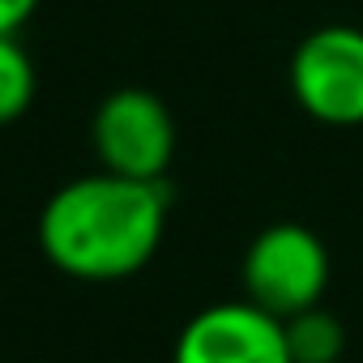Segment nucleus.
I'll return each instance as SVG.
<instances>
[{
	"label": "nucleus",
	"instance_id": "obj_8",
	"mask_svg": "<svg viewBox=\"0 0 363 363\" xmlns=\"http://www.w3.org/2000/svg\"><path fill=\"white\" fill-rule=\"evenodd\" d=\"M39 9V0H0V35H18Z\"/></svg>",
	"mask_w": 363,
	"mask_h": 363
},
{
	"label": "nucleus",
	"instance_id": "obj_4",
	"mask_svg": "<svg viewBox=\"0 0 363 363\" xmlns=\"http://www.w3.org/2000/svg\"><path fill=\"white\" fill-rule=\"evenodd\" d=\"M90 141L103 171L128 179H162L175 158V120L154 90L124 86L94 107Z\"/></svg>",
	"mask_w": 363,
	"mask_h": 363
},
{
	"label": "nucleus",
	"instance_id": "obj_5",
	"mask_svg": "<svg viewBox=\"0 0 363 363\" xmlns=\"http://www.w3.org/2000/svg\"><path fill=\"white\" fill-rule=\"evenodd\" d=\"M171 363H295L286 346V320L252 299L210 303L179 329Z\"/></svg>",
	"mask_w": 363,
	"mask_h": 363
},
{
	"label": "nucleus",
	"instance_id": "obj_3",
	"mask_svg": "<svg viewBox=\"0 0 363 363\" xmlns=\"http://www.w3.org/2000/svg\"><path fill=\"white\" fill-rule=\"evenodd\" d=\"M291 94L329 128L363 124V30L333 22L303 35L291 56Z\"/></svg>",
	"mask_w": 363,
	"mask_h": 363
},
{
	"label": "nucleus",
	"instance_id": "obj_2",
	"mask_svg": "<svg viewBox=\"0 0 363 363\" xmlns=\"http://www.w3.org/2000/svg\"><path fill=\"white\" fill-rule=\"evenodd\" d=\"M240 282H244V299L286 320L325 299L329 248L303 223H274L252 235L240 265Z\"/></svg>",
	"mask_w": 363,
	"mask_h": 363
},
{
	"label": "nucleus",
	"instance_id": "obj_6",
	"mask_svg": "<svg viewBox=\"0 0 363 363\" xmlns=\"http://www.w3.org/2000/svg\"><path fill=\"white\" fill-rule=\"evenodd\" d=\"M286 346L295 363H337L346 354V325L325 303L286 316Z\"/></svg>",
	"mask_w": 363,
	"mask_h": 363
},
{
	"label": "nucleus",
	"instance_id": "obj_7",
	"mask_svg": "<svg viewBox=\"0 0 363 363\" xmlns=\"http://www.w3.org/2000/svg\"><path fill=\"white\" fill-rule=\"evenodd\" d=\"M39 73L18 35H0V124H13L30 111Z\"/></svg>",
	"mask_w": 363,
	"mask_h": 363
},
{
	"label": "nucleus",
	"instance_id": "obj_1",
	"mask_svg": "<svg viewBox=\"0 0 363 363\" xmlns=\"http://www.w3.org/2000/svg\"><path fill=\"white\" fill-rule=\"evenodd\" d=\"M167 235L162 179L116 171L60 184L39 214L43 257L77 282H120L145 269Z\"/></svg>",
	"mask_w": 363,
	"mask_h": 363
}]
</instances>
